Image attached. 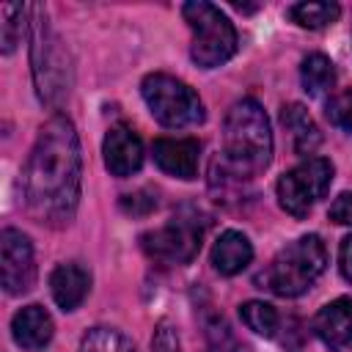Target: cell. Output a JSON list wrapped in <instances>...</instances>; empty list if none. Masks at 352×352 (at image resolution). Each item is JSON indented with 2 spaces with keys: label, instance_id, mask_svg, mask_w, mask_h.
Instances as JSON below:
<instances>
[{
  "label": "cell",
  "instance_id": "1",
  "mask_svg": "<svg viewBox=\"0 0 352 352\" xmlns=\"http://www.w3.org/2000/svg\"><path fill=\"white\" fill-rule=\"evenodd\" d=\"M82 154L74 124L66 116H52L36 135V143L22 168V198L28 214L50 228L72 223L80 204Z\"/></svg>",
  "mask_w": 352,
  "mask_h": 352
},
{
  "label": "cell",
  "instance_id": "2",
  "mask_svg": "<svg viewBox=\"0 0 352 352\" xmlns=\"http://www.w3.org/2000/svg\"><path fill=\"white\" fill-rule=\"evenodd\" d=\"M272 162V129L256 99H239L223 124L220 165L234 179H253Z\"/></svg>",
  "mask_w": 352,
  "mask_h": 352
},
{
  "label": "cell",
  "instance_id": "3",
  "mask_svg": "<svg viewBox=\"0 0 352 352\" xmlns=\"http://www.w3.org/2000/svg\"><path fill=\"white\" fill-rule=\"evenodd\" d=\"M30 66L36 94L47 107H60L72 91V63L60 36L52 30L44 6L30 8Z\"/></svg>",
  "mask_w": 352,
  "mask_h": 352
},
{
  "label": "cell",
  "instance_id": "4",
  "mask_svg": "<svg viewBox=\"0 0 352 352\" xmlns=\"http://www.w3.org/2000/svg\"><path fill=\"white\" fill-rule=\"evenodd\" d=\"M327 267L324 242L316 234H305L275 253V258L256 275L258 289L278 297H300L314 286V280Z\"/></svg>",
  "mask_w": 352,
  "mask_h": 352
},
{
  "label": "cell",
  "instance_id": "5",
  "mask_svg": "<svg viewBox=\"0 0 352 352\" xmlns=\"http://www.w3.org/2000/svg\"><path fill=\"white\" fill-rule=\"evenodd\" d=\"M182 14L192 30L190 55L201 69H214L236 52V28L217 6L192 0L182 6Z\"/></svg>",
  "mask_w": 352,
  "mask_h": 352
},
{
  "label": "cell",
  "instance_id": "6",
  "mask_svg": "<svg viewBox=\"0 0 352 352\" xmlns=\"http://www.w3.org/2000/svg\"><path fill=\"white\" fill-rule=\"evenodd\" d=\"M206 226H209V217L198 206H182L165 226L146 231L140 236V248L157 264H168V267L187 264L201 250Z\"/></svg>",
  "mask_w": 352,
  "mask_h": 352
},
{
  "label": "cell",
  "instance_id": "7",
  "mask_svg": "<svg viewBox=\"0 0 352 352\" xmlns=\"http://www.w3.org/2000/svg\"><path fill=\"white\" fill-rule=\"evenodd\" d=\"M140 94L148 104V113L168 129H184V126H195L204 121V102L198 99V94L162 72H154L143 80Z\"/></svg>",
  "mask_w": 352,
  "mask_h": 352
},
{
  "label": "cell",
  "instance_id": "8",
  "mask_svg": "<svg viewBox=\"0 0 352 352\" xmlns=\"http://www.w3.org/2000/svg\"><path fill=\"white\" fill-rule=\"evenodd\" d=\"M333 182V162L324 157H308L278 179V204L292 217H305L311 206L327 192Z\"/></svg>",
  "mask_w": 352,
  "mask_h": 352
},
{
  "label": "cell",
  "instance_id": "9",
  "mask_svg": "<svg viewBox=\"0 0 352 352\" xmlns=\"http://www.w3.org/2000/svg\"><path fill=\"white\" fill-rule=\"evenodd\" d=\"M0 278L8 294H28L36 283V258L28 234L19 228H3L0 234Z\"/></svg>",
  "mask_w": 352,
  "mask_h": 352
},
{
  "label": "cell",
  "instance_id": "10",
  "mask_svg": "<svg viewBox=\"0 0 352 352\" xmlns=\"http://www.w3.org/2000/svg\"><path fill=\"white\" fill-rule=\"evenodd\" d=\"M102 157H104V168L113 176H132L143 165V143L138 132H132L124 124H116L104 135Z\"/></svg>",
  "mask_w": 352,
  "mask_h": 352
},
{
  "label": "cell",
  "instance_id": "11",
  "mask_svg": "<svg viewBox=\"0 0 352 352\" xmlns=\"http://www.w3.org/2000/svg\"><path fill=\"white\" fill-rule=\"evenodd\" d=\"M151 154H154V162L176 179H195L198 176L201 143L195 138H160V140H154Z\"/></svg>",
  "mask_w": 352,
  "mask_h": 352
},
{
  "label": "cell",
  "instance_id": "12",
  "mask_svg": "<svg viewBox=\"0 0 352 352\" xmlns=\"http://www.w3.org/2000/svg\"><path fill=\"white\" fill-rule=\"evenodd\" d=\"M311 327L327 349H344L346 344H352V300L338 297L327 302L324 308H319Z\"/></svg>",
  "mask_w": 352,
  "mask_h": 352
},
{
  "label": "cell",
  "instance_id": "13",
  "mask_svg": "<svg viewBox=\"0 0 352 352\" xmlns=\"http://www.w3.org/2000/svg\"><path fill=\"white\" fill-rule=\"evenodd\" d=\"M88 289H91V275L77 261L58 264L50 275V292H52V300L58 302L60 311L80 308L82 300L88 297Z\"/></svg>",
  "mask_w": 352,
  "mask_h": 352
},
{
  "label": "cell",
  "instance_id": "14",
  "mask_svg": "<svg viewBox=\"0 0 352 352\" xmlns=\"http://www.w3.org/2000/svg\"><path fill=\"white\" fill-rule=\"evenodd\" d=\"M52 333H55L52 316L41 305H25L11 319V336L22 349H30V352L44 349L52 341Z\"/></svg>",
  "mask_w": 352,
  "mask_h": 352
},
{
  "label": "cell",
  "instance_id": "15",
  "mask_svg": "<svg viewBox=\"0 0 352 352\" xmlns=\"http://www.w3.org/2000/svg\"><path fill=\"white\" fill-rule=\"evenodd\" d=\"M253 258V245L242 231H223L212 245V264L220 275L242 272Z\"/></svg>",
  "mask_w": 352,
  "mask_h": 352
},
{
  "label": "cell",
  "instance_id": "16",
  "mask_svg": "<svg viewBox=\"0 0 352 352\" xmlns=\"http://www.w3.org/2000/svg\"><path fill=\"white\" fill-rule=\"evenodd\" d=\"M280 121H283L286 132L292 135V146H294L297 154L308 157V154H314V151L319 148V143H322V132H319V126L314 124V118L308 116V110H305L302 104H297V102L283 104V110H280Z\"/></svg>",
  "mask_w": 352,
  "mask_h": 352
},
{
  "label": "cell",
  "instance_id": "17",
  "mask_svg": "<svg viewBox=\"0 0 352 352\" xmlns=\"http://www.w3.org/2000/svg\"><path fill=\"white\" fill-rule=\"evenodd\" d=\"M300 80H302V88L311 94V96H322L333 88L336 82V66L327 55L322 52H314L302 60L300 66Z\"/></svg>",
  "mask_w": 352,
  "mask_h": 352
},
{
  "label": "cell",
  "instance_id": "18",
  "mask_svg": "<svg viewBox=\"0 0 352 352\" xmlns=\"http://www.w3.org/2000/svg\"><path fill=\"white\" fill-rule=\"evenodd\" d=\"M289 16L300 25V28H324L333 25L341 16V6L338 3H324V0H305V3H294L289 8Z\"/></svg>",
  "mask_w": 352,
  "mask_h": 352
},
{
  "label": "cell",
  "instance_id": "19",
  "mask_svg": "<svg viewBox=\"0 0 352 352\" xmlns=\"http://www.w3.org/2000/svg\"><path fill=\"white\" fill-rule=\"evenodd\" d=\"M80 352H138V349L121 330L91 327L80 341Z\"/></svg>",
  "mask_w": 352,
  "mask_h": 352
},
{
  "label": "cell",
  "instance_id": "20",
  "mask_svg": "<svg viewBox=\"0 0 352 352\" xmlns=\"http://www.w3.org/2000/svg\"><path fill=\"white\" fill-rule=\"evenodd\" d=\"M239 316L245 322L248 330H253L256 336H264V338H272L275 330H278V311L261 300H250L245 305H239Z\"/></svg>",
  "mask_w": 352,
  "mask_h": 352
},
{
  "label": "cell",
  "instance_id": "21",
  "mask_svg": "<svg viewBox=\"0 0 352 352\" xmlns=\"http://www.w3.org/2000/svg\"><path fill=\"white\" fill-rule=\"evenodd\" d=\"M25 6L19 3H6L0 6V44H3V55H11L22 38V19H25Z\"/></svg>",
  "mask_w": 352,
  "mask_h": 352
},
{
  "label": "cell",
  "instance_id": "22",
  "mask_svg": "<svg viewBox=\"0 0 352 352\" xmlns=\"http://www.w3.org/2000/svg\"><path fill=\"white\" fill-rule=\"evenodd\" d=\"M327 118H330L338 129L352 132V88H346V91H341L336 99H330V104H327Z\"/></svg>",
  "mask_w": 352,
  "mask_h": 352
},
{
  "label": "cell",
  "instance_id": "23",
  "mask_svg": "<svg viewBox=\"0 0 352 352\" xmlns=\"http://www.w3.org/2000/svg\"><path fill=\"white\" fill-rule=\"evenodd\" d=\"M121 209L126 214H135V217H143L148 212L157 209V195L151 190H138V192H129L121 198Z\"/></svg>",
  "mask_w": 352,
  "mask_h": 352
},
{
  "label": "cell",
  "instance_id": "24",
  "mask_svg": "<svg viewBox=\"0 0 352 352\" xmlns=\"http://www.w3.org/2000/svg\"><path fill=\"white\" fill-rule=\"evenodd\" d=\"M151 352H182L179 349V336L168 322H162L157 327V333L151 338Z\"/></svg>",
  "mask_w": 352,
  "mask_h": 352
},
{
  "label": "cell",
  "instance_id": "25",
  "mask_svg": "<svg viewBox=\"0 0 352 352\" xmlns=\"http://www.w3.org/2000/svg\"><path fill=\"white\" fill-rule=\"evenodd\" d=\"M327 217L338 226H352V192H341L330 209H327Z\"/></svg>",
  "mask_w": 352,
  "mask_h": 352
},
{
  "label": "cell",
  "instance_id": "26",
  "mask_svg": "<svg viewBox=\"0 0 352 352\" xmlns=\"http://www.w3.org/2000/svg\"><path fill=\"white\" fill-rule=\"evenodd\" d=\"M338 264H341V272L344 278L352 283V234L341 242V250H338Z\"/></svg>",
  "mask_w": 352,
  "mask_h": 352
}]
</instances>
